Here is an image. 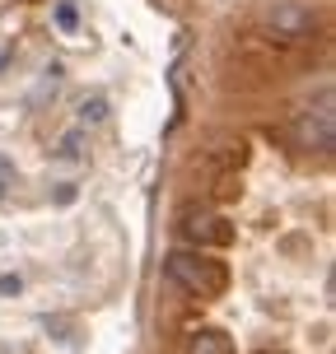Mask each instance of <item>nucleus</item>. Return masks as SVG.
Listing matches in <instances>:
<instances>
[{"label":"nucleus","instance_id":"1","mask_svg":"<svg viewBox=\"0 0 336 354\" xmlns=\"http://www.w3.org/2000/svg\"><path fill=\"white\" fill-rule=\"evenodd\" d=\"M163 275H168L177 289H187V294H211L215 284L224 280V270H220V266H215L201 248H177V252H168Z\"/></svg>","mask_w":336,"mask_h":354},{"label":"nucleus","instance_id":"2","mask_svg":"<svg viewBox=\"0 0 336 354\" xmlns=\"http://www.w3.org/2000/svg\"><path fill=\"white\" fill-rule=\"evenodd\" d=\"M177 233H182L192 248H201V252L206 248H224V243L233 238L229 224H224L220 214H206V210H187L182 219H177Z\"/></svg>","mask_w":336,"mask_h":354},{"label":"nucleus","instance_id":"3","mask_svg":"<svg viewBox=\"0 0 336 354\" xmlns=\"http://www.w3.org/2000/svg\"><path fill=\"white\" fill-rule=\"evenodd\" d=\"M187 354H233V340L215 326H201V331L187 336Z\"/></svg>","mask_w":336,"mask_h":354},{"label":"nucleus","instance_id":"4","mask_svg":"<svg viewBox=\"0 0 336 354\" xmlns=\"http://www.w3.org/2000/svg\"><path fill=\"white\" fill-rule=\"evenodd\" d=\"M266 354H271V350H266Z\"/></svg>","mask_w":336,"mask_h":354}]
</instances>
